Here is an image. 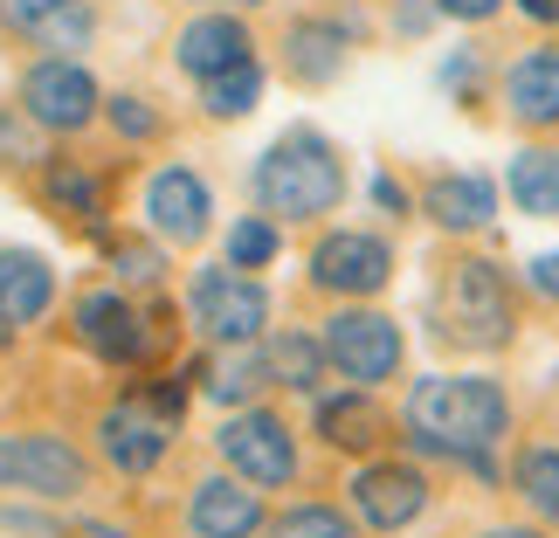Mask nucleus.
I'll list each match as a JSON object with an SVG mask.
<instances>
[{"instance_id":"obj_1","label":"nucleus","mask_w":559,"mask_h":538,"mask_svg":"<svg viewBox=\"0 0 559 538\" xmlns=\"http://www.w3.org/2000/svg\"><path fill=\"white\" fill-rule=\"evenodd\" d=\"M401 435L428 463H456L469 477L498 483V463L490 456L511 435V394L490 373H428V380L407 386Z\"/></svg>"},{"instance_id":"obj_2","label":"nucleus","mask_w":559,"mask_h":538,"mask_svg":"<svg viewBox=\"0 0 559 538\" xmlns=\"http://www.w3.org/2000/svg\"><path fill=\"white\" fill-rule=\"evenodd\" d=\"M249 193H255V214H270L276 228L284 222L311 228V222H325V214L346 207L353 174H346L338 139H325L318 124H290V132H276L263 153H255Z\"/></svg>"},{"instance_id":"obj_3","label":"nucleus","mask_w":559,"mask_h":538,"mask_svg":"<svg viewBox=\"0 0 559 538\" xmlns=\"http://www.w3.org/2000/svg\"><path fill=\"white\" fill-rule=\"evenodd\" d=\"M428 325L449 352H504L519 338V284L498 255L449 249L428 284Z\"/></svg>"},{"instance_id":"obj_4","label":"nucleus","mask_w":559,"mask_h":538,"mask_svg":"<svg viewBox=\"0 0 559 538\" xmlns=\"http://www.w3.org/2000/svg\"><path fill=\"white\" fill-rule=\"evenodd\" d=\"M180 318L174 304H139L132 290L118 284H97V290H76L70 304V338L97 366H111V373H145V366H159L174 352L180 338Z\"/></svg>"},{"instance_id":"obj_5","label":"nucleus","mask_w":559,"mask_h":538,"mask_svg":"<svg viewBox=\"0 0 559 538\" xmlns=\"http://www.w3.org/2000/svg\"><path fill=\"white\" fill-rule=\"evenodd\" d=\"M187 332L201 338L207 352H235V346H263L270 325V290L263 276H242L228 263H201L187 276Z\"/></svg>"},{"instance_id":"obj_6","label":"nucleus","mask_w":559,"mask_h":538,"mask_svg":"<svg viewBox=\"0 0 559 538\" xmlns=\"http://www.w3.org/2000/svg\"><path fill=\"white\" fill-rule=\"evenodd\" d=\"M214 456H222L228 477H242L255 490H290L297 477H305V442H297V428L276 415V407H235V415H222V428H214Z\"/></svg>"},{"instance_id":"obj_7","label":"nucleus","mask_w":559,"mask_h":538,"mask_svg":"<svg viewBox=\"0 0 559 538\" xmlns=\"http://www.w3.org/2000/svg\"><path fill=\"white\" fill-rule=\"evenodd\" d=\"M318 346H325L338 380L367 386V394H380L386 380H401V366H407V332H401V318H386L380 304H338L325 325H318Z\"/></svg>"},{"instance_id":"obj_8","label":"nucleus","mask_w":559,"mask_h":538,"mask_svg":"<svg viewBox=\"0 0 559 538\" xmlns=\"http://www.w3.org/2000/svg\"><path fill=\"white\" fill-rule=\"evenodd\" d=\"M14 104L35 118V132L49 139H83L104 118V83L91 76L83 56H35L14 83Z\"/></svg>"},{"instance_id":"obj_9","label":"nucleus","mask_w":559,"mask_h":538,"mask_svg":"<svg viewBox=\"0 0 559 538\" xmlns=\"http://www.w3.org/2000/svg\"><path fill=\"white\" fill-rule=\"evenodd\" d=\"M0 490H28L41 504H76L83 490H97V463L70 435H49V428L0 435Z\"/></svg>"},{"instance_id":"obj_10","label":"nucleus","mask_w":559,"mask_h":538,"mask_svg":"<svg viewBox=\"0 0 559 538\" xmlns=\"http://www.w3.org/2000/svg\"><path fill=\"white\" fill-rule=\"evenodd\" d=\"M305 284L338 304H373L394 284V242L373 228H325L305 255Z\"/></svg>"},{"instance_id":"obj_11","label":"nucleus","mask_w":559,"mask_h":538,"mask_svg":"<svg viewBox=\"0 0 559 538\" xmlns=\"http://www.w3.org/2000/svg\"><path fill=\"white\" fill-rule=\"evenodd\" d=\"M139 222L153 242L166 249H193V242H207L214 235V180L201 174V166H187V159H166L145 174L139 187Z\"/></svg>"},{"instance_id":"obj_12","label":"nucleus","mask_w":559,"mask_h":538,"mask_svg":"<svg viewBox=\"0 0 559 538\" xmlns=\"http://www.w3.org/2000/svg\"><path fill=\"white\" fill-rule=\"evenodd\" d=\"M174 435H180V428L166 421V415H153V400H145L139 386H124V394L97 415V428H91L97 463L111 469V477H124V483L153 477V469L166 463V449H174Z\"/></svg>"},{"instance_id":"obj_13","label":"nucleus","mask_w":559,"mask_h":538,"mask_svg":"<svg viewBox=\"0 0 559 538\" xmlns=\"http://www.w3.org/2000/svg\"><path fill=\"white\" fill-rule=\"evenodd\" d=\"M35 193H41V207L56 214L62 228H83L97 249H111V174H104L97 159H83V153H49L35 166Z\"/></svg>"},{"instance_id":"obj_14","label":"nucleus","mask_w":559,"mask_h":538,"mask_svg":"<svg viewBox=\"0 0 559 538\" xmlns=\"http://www.w3.org/2000/svg\"><path fill=\"white\" fill-rule=\"evenodd\" d=\"M346 498H353V518L367 531H407L428 511L436 483H428V469L407 463V456H367L346 477Z\"/></svg>"},{"instance_id":"obj_15","label":"nucleus","mask_w":559,"mask_h":538,"mask_svg":"<svg viewBox=\"0 0 559 538\" xmlns=\"http://www.w3.org/2000/svg\"><path fill=\"white\" fill-rule=\"evenodd\" d=\"M353 35H359V21H346V14H297L284 41H276V62H284V76L297 91H325V83L346 76Z\"/></svg>"},{"instance_id":"obj_16","label":"nucleus","mask_w":559,"mask_h":538,"mask_svg":"<svg viewBox=\"0 0 559 538\" xmlns=\"http://www.w3.org/2000/svg\"><path fill=\"white\" fill-rule=\"evenodd\" d=\"M498 97H504V118L519 132H559V41H532L504 62L498 76Z\"/></svg>"},{"instance_id":"obj_17","label":"nucleus","mask_w":559,"mask_h":538,"mask_svg":"<svg viewBox=\"0 0 559 538\" xmlns=\"http://www.w3.org/2000/svg\"><path fill=\"white\" fill-rule=\"evenodd\" d=\"M415 214H428L449 242H469V235H484L490 222H498V180H490V174H463V166H442V174L421 180Z\"/></svg>"},{"instance_id":"obj_18","label":"nucleus","mask_w":559,"mask_h":538,"mask_svg":"<svg viewBox=\"0 0 559 538\" xmlns=\"http://www.w3.org/2000/svg\"><path fill=\"white\" fill-rule=\"evenodd\" d=\"M242 62H255V35H249V21L235 8H207L174 35V70L187 83H207L222 70H242Z\"/></svg>"},{"instance_id":"obj_19","label":"nucleus","mask_w":559,"mask_h":538,"mask_svg":"<svg viewBox=\"0 0 559 538\" xmlns=\"http://www.w3.org/2000/svg\"><path fill=\"white\" fill-rule=\"evenodd\" d=\"M263 525H270V504H263L255 483L228 477V469H207V477L193 483V498H187V531L193 538H263Z\"/></svg>"},{"instance_id":"obj_20","label":"nucleus","mask_w":559,"mask_h":538,"mask_svg":"<svg viewBox=\"0 0 559 538\" xmlns=\"http://www.w3.org/2000/svg\"><path fill=\"white\" fill-rule=\"evenodd\" d=\"M311 435L338 449V456H380L386 435H394V421H386L380 394H367V386H338V394H318L311 400Z\"/></svg>"},{"instance_id":"obj_21","label":"nucleus","mask_w":559,"mask_h":538,"mask_svg":"<svg viewBox=\"0 0 559 538\" xmlns=\"http://www.w3.org/2000/svg\"><path fill=\"white\" fill-rule=\"evenodd\" d=\"M56 304V263L41 249L8 242L0 249V346H14L28 325H41Z\"/></svg>"},{"instance_id":"obj_22","label":"nucleus","mask_w":559,"mask_h":538,"mask_svg":"<svg viewBox=\"0 0 559 538\" xmlns=\"http://www.w3.org/2000/svg\"><path fill=\"white\" fill-rule=\"evenodd\" d=\"M0 21L49 56H83L97 41V8L91 0H0Z\"/></svg>"},{"instance_id":"obj_23","label":"nucleus","mask_w":559,"mask_h":538,"mask_svg":"<svg viewBox=\"0 0 559 538\" xmlns=\"http://www.w3.org/2000/svg\"><path fill=\"white\" fill-rule=\"evenodd\" d=\"M263 366H270V386L305 394V400L325 394V373H332V359H325V346H318V332H297V325H284V332L263 338Z\"/></svg>"},{"instance_id":"obj_24","label":"nucleus","mask_w":559,"mask_h":538,"mask_svg":"<svg viewBox=\"0 0 559 538\" xmlns=\"http://www.w3.org/2000/svg\"><path fill=\"white\" fill-rule=\"evenodd\" d=\"M504 193L525 222H559V145H519L504 166Z\"/></svg>"},{"instance_id":"obj_25","label":"nucleus","mask_w":559,"mask_h":538,"mask_svg":"<svg viewBox=\"0 0 559 538\" xmlns=\"http://www.w3.org/2000/svg\"><path fill=\"white\" fill-rule=\"evenodd\" d=\"M201 394L214 400V407H255L270 394V366H263V346H235V352H214L207 366H201Z\"/></svg>"},{"instance_id":"obj_26","label":"nucleus","mask_w":559,"mask_h":538,"mask_svg":"<svg viewBox=\"0 0 559 538\" xmlns=\"http://www.w3.org/2000/svg\"><path fill=\"white\" fill-rule=\"evenodd\" d=\"M270 91V70H263V56L242 62V70H222V76H207V83H193V97H201V118L207 124H242L255 104H263Z\"/></svg>"},{"instance_id":"obj_27","label":"nucleus","mask_w":559,"mask_h":538,"mask_svg":"<svg viewBox=\"0 0 559 538\" xmlns=\"http://www.w3.org/2000/svg\"><path fill=\"white\" fill-rule=\"evenodd\" d=\"M511 490L539 525H559V449L552 442H525L511 456Z\"/></svg>"},{"instance_id":"obj_28","label":"nucleus","mask_w":559,"mask_h":538,"mask_svg":"<svg viewBox=\"0 0 559 538\" xmlns=\"http://www.w3.org/2000/svg\"><path fill=\"white\" fill-rule=\"evenodd\" d=\"M276 255H284V228L270 222V214H235L222 228V263L242 270V276H263Z\"/></svg>"},{"instance_id":"obj_29","label":"nucleus","mask_w":559,"mask_h":538,"mask_svg":"<svg viewBox=\"0 0 559 538\" xmlns=\"http://www.w3.org/2000/svg\"><path fill=\"white\" fill-rule=\"evenodd\" d=\"M104 263H111V284L132 297H153L166 284V242H153V235H111Z\"/></svg>"},{"instance_id":"obj_30","label":"nucleus","mask_w":559,"mask_h":538,"mask_svg":"<svg viewBox=\"0 0 559 538\" xmlns=\"http://www.w3.org/2000/svg\"><path fill=\"white\" fill-rule=\"evenodd\" d=\"M263 538H359V518H353V511H338V504H318V498H305V504H284V511H270Z\"/></svg>"},{"instance_id":"obj_31","label":"nucleus","mask_w":559,"mask_h":538,"mask_svg":"<svg viewBox=\"0 0 559 538\" xmlns=\"http://www.w3.org/2000/svg\"><path fill=\"white\" fill-rule=\"evenodd\" d=\"M104 124H111V139L132 145V153L166 139V118H159V104L145 91H104Z\"/></svg>"},{"instance_id":"obj_32","label":"nucleus","mask_w":559,"mask_h":538,"mask_svg":"<svg viewBox=\"0 0 559 538\" xmlns=\"http://www.w3.org/2000/svg\"><path fill=\"white\" fill-rule=\"evenodd\" d=\"M41 139L49 132H35V118L21 111V104H0V166H8V174H35L41 159Z\"/></svg>"},{"instance_id":"obj_33","label":"nucleus","mask_w":559,"mask_h":538,"mask_svg":"<svg viewBox=\"0 0 559 538\" xmlns=\"http://www.w3.org/2000/svg\"><path fill=\"white\" fill-rule=\"evenodd\" d=\"M0 531H8V538H76L70 518H56V511H35V504H0Z\"/></svg>"},{"instance_id":"obj_34","label":"nucleus","mask_w":559,"mask_h":538,"mask_svg":"<svg viewBox=\"0 0 559 538\" xmlns=\"http://www.w3.org/2000/svg\"><path fill=\"white\" fill-rule=\"evenodd\" d=\"M436 83L449 97H463V104H477V83H484V49H456V56H442V70Z\"/></svg>"},{"instance_id":"obj_35","label":"nucleus","mask_w":559,"mask_h":538,"mask_svg":"<svg viewBox=\"0 0 559 538\" xmlns=\"http://www.w3.org/2000/svg\"><path fill=\"white\" fill-rule=\"evenodd\" d=\"M367 201L386 214V222H407V214H415V193H407L394 174H373V180H367Z\"/></svg>"},{"instance_id":"obj_36","label":"nucleus","mask_w":559,"mask_h":538,"mask_svg":"<svg viewBox=\"0 0 559 538\" xmlns=\"http://www.w3.org/2000/svg\"><path fill=\"white\" fill-rule=\"evenodd\" d=\"M442 21H463V28H484V21L504 14V0H428Z\"/></svg>"},{"instance_id":"obj_37","label":"nucleus","mask_w":559,"mask_h":538,"mask_svg":"<svg viewBox=\"0 0 559 538\" xmlns=\"http://www.w3.org/2000/svg\"><path fill=\"white\" fill-rule=\"evenodd\" d=\"M525 290L539 297V304H559V249H546V255L525 263Z\"/></svg>"},{"instance_id":"obj_38","label":"nucleus","mask_w":559,"mask_h":538,"mask_svg":"<svg viewBox=\"0 0 559 538\" xmlns=\"http://www.w3.org/2000/svg\"><path fill=\"white\" fill-rule=\"evenodd\" d=\"M436 8H428V0H394V35H428L436 28Z\"/></svg>"},{"instance_id":"obj_39","label":"nucleus","mask_w":559,"mask_h":538,"mask_svg":"<svg viewBox=\"0 0 559 538\" xmlns=\"http://www.w3.org/2000/svg\"><path fill=\"white\" fill-rule=\"evenodd\" d=\"M511 8H519L532 28H559V0H511Z\"/></svg>"},{"instance_id":"obj_40","label":"nucleus","mask_w":559,"mask_h":538,"mask_svg":"<svg viewBox=\"0 0 559 538\" xmlns=\"http://www.w3.org/2000/svg\"><path fill=\"white\" fill-rule=\"evenodd\" d=\"M477 538H546V531L539 525H484Z\"/></svg>"},{"instance_id":"obj_41","label":"nucleus","mask_w":559,"mask_h":538,"mask_svg":"<svg viewBox=\"0 0 559 538\" xmlns=\"http://www.w3.org/2000/svg\"><path fill=\"white\" fill-rule=\"evenodd\" d=\"M201 8H235V14H249V8H263V0H201Z\"/></svg>"}]
</instances>
